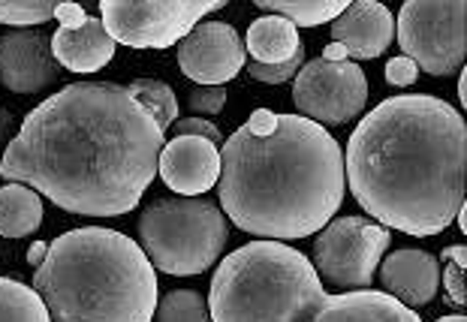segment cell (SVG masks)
<instances>
[{
    "mask_svg": "<svg viewBox=\"0 0 467 322\" xmlns=\"http://www.w3.org/2000/svg\"><path fill=\"white\" fill-rule=\"evenodd\" d=\"M166 133L127 88L73 82L43 99L0 157V178L82 217H118L157 178Z\"/></svg>",
    "mask_w": 467,
    "mask_h": 322,
    "instance_id": "obj_1",
    "label": "cell"
},
{
    "mask_svg": "<svg viewBox=\"0 0 467 322\" xmlns=\"http://www.w3.org/2000/svg\"><path fill=\"white\" fill-rule=\"evenodd\" d=\"M467 120L431 94H399L362 118L344 151V181L374 223L441 235L464 205Z\"/></svg>",
    "mask_w": 467,
    "mask_h": 322,
    "instance_id": "obj_2",
    "label": "cell"
},
{
    "mask_svg": "<svg viewBox=\"0 0 467 322\" xmlns=\"http://www.w3.org/2000/svg\"><path fill=\"white\" fill-rule=\"evenodd\" d=\"M221 211L263 241L311 238L344 205V151L302 115L256 109L221 151Z\"/></svg>",
    "mask_w": 467,
    "mask_h": 322,
    "instance_id": "obj_3",
    "label": "cell"
},
{
    "mask_svg": "<svg viewBox=\"0 0 467 322\" xmlns=\"http://www.w3.org/2000/svg\"><path fill=\"white\" fill-rule=\"evenodd\" d=\"M52 322H151L157 268L130 235L82 226L48 244L34 275Z\"/></svg>",
    "mask_w": 467,
    "mask_h": 322,
    "instance_id": "obj_4",
    "label": "cell"
},
{
    "mask_svg": "<svg viewBox=\"0 0 467 322\" xmlns=\"http://www.w3.org/2000/svg\"><path fill=\"white\" fill-rule=\"evenodd\" d=\"M329 296L302 250L251 241L217 265L208 289L212 322H307Z\"/></svg>",
    "mask_w": 467,
    "mask_h": 322,
    "instance_id": "obj_5",
    "label": "cell"
},
{
    "mask_svg": "<svg viewBox=\"0 0 467 322\" xmlns=\"http://www.w3.org/2000/svg\"><path fill=\"white\" fill-rule=\"evenodd\" d=\"M230 241V220L208 196L154 199L139 217V247L172 277L205 275Z\"/></svg>",
    "mask_w": 467,
    "mask_h": 322,
    "instance_id": "obj_6",
    "label": "cell"
},
{
    "mask_svg": "<svg viewBox=\"0 0 467 322\" xmlns=\"http://www.w3.org/2000/svg\"><path fill=\"white\" fill-rule=\"evenodd\" d=\"M401 55L429 76L446 78L464 69L467 4L464 0H407L395 22Z\"/></svg>",
    "mask_w": 467,
    "mask_h": 322,
    "instance_id": "obj_7",
    "label": "cell"
},
{
    "mask_svg": "<svg viewBox=\"0 0 467 322\" xmlns=\"http://www.w3.org/2000/svg\"><path fill=\"white\" fill-rule=\"evenodd\" d=\"M392 244V233L368 217H337L314 238L311 265L329 286L341 293L371 289L377 265Z\"/></svg>",
    "mask_w": 467,
    "mask_h": 322,
    "instance_id": "obj_8",
    "label": "cell"
},
{
    "mask_svg": "<svg viewBox=\"0 0 467 322\" xmlns=\"http://www.w3.org/2000/svg\"><path fill=\"white\" fill-rule=\"evenodd\" d=\"M223 6V0H100V22L121 46L169 48Z\"/></svg>",
    "mask_w": 467,
    "mask_h": 322,
    "instance_id": "obj_9",
    "label": "cell"
},
{
    "mask_svg": "<svg viewBox=\"0 0 467 322\" xmlns=\"http://www.w3.org/2000/svg\"><path fill=\"white\" fill-rule=\"evenodd\" d=\"M293 103L299 115L320 127H337L362 115L368 103V76L356 60L314 57L293 78Z\"/></svg>",
    "mask_w": 467,
    "mask_h": 322,
    "instance_id": "obj_10",
    "label": "cell"
},
{
    "mask_svg": "<svg viewBox=\"0 0 467 322\" xmlns=\"http://www.w3.org/2000/svg\"><path fill=\"white\" fill-rule=\"evenodd\" d=\"M244 64V39L226 22H200L178 43V67L202 88H226Z\"/></svg>",
    "mask_w": 467,
    "mask_h": 322,
    "instance_id": "obj_11",
    "label": "cell"
},
{
    "mask_svg": "<svg viewBox=\"0 0 467 322\" xmlns=\"http://www.w3.org/2000/svg\"><path fill=\"white\" fill-rule=\"evenodd\" d=\"M61 78L52 46L36 30L0 34V85L13 94H39Z\"/></svg>",
    "mask_w": 467,
    "mask_h": 322,
    "instance_id": "obj_12",
    "label": "cell"
},
{
    "mask_svg": "<svg viewBox=\"0 0 467 322\" xmlns=\"http://www.w3.org/2000/svg\"><path fill=\"white\" fill-rule=\"evenodd\" d=\"M157 175L178 196H202L221 178V151L200 136H175L161 151Z\"/></svg>",
    "mask_w": 467,
    "mask_h": 322,
    "instance_id": "obj_13",
    "label": "cell"
},
{
    "mask_svg": "<svg viewBox=\"0 0 467 322\" xmlns=\"http://www.w3.org/2000/svg\"><path fill=\"white\" fill-rule=\"evenodd\" d=\"M377 268H380L383 293L399 298L410 310L431 305L441 286V259L422 247L392 250Z\"/></svg>",
    "mask_w": 467,
    "mask_h": 322,
    "instance_id": "obj_14",
    "label": "cell"
},
{
    "mask_svg": "<svg viewBox=\"0 0 467 322\" xmlns=\"http://www.w3.org/2000/svg\"><path fill=\"white\" fill-rule=\"evenodd\" d=\"M332 43L344 46L347 57L356 60H374L386 55V48L395 39V18L383 4L377 0H359L350 4L341 16L332 22Z\"/></svg>",
    "mask_w": 467,
    "mask_h": 322,
    "instance_id": "obj_15",
    "label": "cell"
},
{
    "mask_svg": "<svg viewBox=\"0 0 467 322\" xmlns=\"http://www.w3.org/2000/svg\"><path fill=\"white\" fill-rule=\"evenodd\" d=\"M48 46H52V57L57 60V67L88 76L103 69L115 57L118 43L106 34L100 18L88 16L82 27H57Z\"/></svg>",
    "mask_w": 467,
    "mask_h": 322,
    "instance_id": "obj_16",
    "label": "cell"
},
{
    "mask_svg": "<svg viewBox=\"0 0 467 322\" xmlns=\"http://www.w3.org/2000/svg\"><path fill=\"white\" fill-rule=\"evenodd\" d=\"M307 322H422L416 310L404 307L399 298L377 293V289H356V293L326 296Z\"/></svg>",
    "mask_w": 467,
    "mask_h": 322,
    "instance_id": "obj_17",
    "label": "cell"
},
{
    "mask_svg": "<svg viewBox=\"0 0 467 322\" xmlns=\"http://www.w3.org/2000/svg\"><path fill=\"white\" fill-rule=\"evenodd\" d=\"M305 43L286 18L281 16H263L247 27L244 36V52L251 55L247 60H256V64H284L299 52Z\"/></svg>",
    "mask_w": 467,
    "mask_h": 322,
    "instance_id": "obj_18",
    "label": "cell"
},
{
    "mask_svg": "<svg viewBox=\"0 0 467 322\" xmlns=\"http://www.w3.org/2000/svg\"><path fill=\"white\" fill-rule=\"evenodd\" d=\"M43 223V196L25 184L0 187V238L34 235Z\"/></svg>",
    "mask_w": 467,
    "mask_h": 322,
    "instance_id": "obj_19",
    "label": "cell"
},
{
    "mask_svg": "<svg viewBox=\"0 0 467 322\" xmlns=\"http://www.w3.org/2000/svg\"><path fill=\"white\" fill-rule=\"evenodd\" d=\"M347 0H256V9H265L268 16H281L293 27H317L323 22H335Z\"/></svg>",
    "mask_w": 467,
    "mask_h": 322,
    "instance_id": "obj_20",
    "label": "cell"
},
{
    "mask_svg": "<svg viewBox=\"0 0 467 322\" xmlns=\"http://www.w3.org/2000/svg\"><path fill=\"white\" fill-rule=\"evenodd\" d=\"M0 322H52L34 286L16 277H0Z\"/></svg>",
    "mask_w": 467,
    "mask_h": 322,
    "instance_id": "obj_21",
    "label": "cell"
},
{
    "mask_svg": "<svg viewBox=\"0 0 467 322\" xmlns=\"http://www.w3.org/2000/svg\"><path fill=\"white\" fill-rule=\"evenodd\" d=\"M127 90L142 103L148 112L154 115L157 127L169 133V127L178 120V99H175V90L169 88L166 82H157V78H136V82L127 85Z\"/></svg>",
    "mask_w": 467,
    "mask_h": 322,
    "instance_id": "obj_22",
    "label": "cell"
},
{
    "mask_svg": "<svg viewBox=\"0 0 467 322\" xmlns=\"http://www.w3.org/2000/svg\"><path fill=\"white\" fill-rule=\"evenodd\" d=\"M151 322H212V310H208V298L196 289H172L157 298Z\"/></svg>",
    "mask_w": 467,
    "mask_h": 322,
    "instance_id": "obj_23",
    "label": "cell"
},
{
    "mask_svg": "<svg viewBox=\"0 0 467 322\" xmlns=\"http://www.w3.org/2000/svg\"><path fill=\"white\" fill-rule=\"evenodd\" d=\"M57 0H0V25H16L27 30L55 18Z\"/></svg>",
    "mask_w": 467,
    "mask_h": 322,
    "instance_id": "obj_24",
    "label": "cell"
},
{
    "mask_svg": "<svg viewBox=\"0 0 467 322\" xmlns=\"http://www.w3.org/2000/svg\"><path fill=\"white\" fill-rule=\"evenodd\" d=\"M443 268H441V280L446 286V301H450L452 307H464L467 305V286H464V265H467V247L464 244H452L446 247L443 254Z\"/></svg>",
    "mask_w": 467,
    "mask_h": 322,
    "instance_id": "obj_25",
    "label": "cell"
},
{
    "mask_svg": "<svg viewBox=\"0 0 467 322\" xmlns=\"http://www.w3.org/2000/svg\"><path fill=\"white\" fill-rule=\"evenodd\" d=\"M302 67H305V46L290 60H284V64H256V60H247V64H244L247 76H251L254 82H265V85L293 82L296 73H299Z\"/></svg>",
    "mask_w": 467,
    "mask_h": 322,
    "instance_id": "obj_26",
    "label": "cell"
},
{
    "mask_svg": "<svg viewBox=\"0 0 467 322\" xmlns=\"http://www.w3.org/2000/svg\"><path fill=\"white\" fill-rule=\"evenodd\" d=\"M187 103H191V109H193L196 115H205V118L221 115L223 106H226V88H202V85H196L191 90V97H187Z\"/></svg>",
    "mask_w": 467,
    "mask_h": 322,
    "instance_id": "obj_27",
    "label": "cell"
},
{
    "mask_svg": "<svg viewBox=\"0 0 467 322\" xmlns=\"http://www.w3.org/2000/svg\"><path fill=\"white\" fill-rule=\"evenodd\" d=\"M166 136H200V139H208V142H221V130H217L212 120H205V118H178L172 127H169V133Z\"/></svg>",
    "mask_w": 467,
    "mask_h": 322,
    "instance_id": "obj_28",
    "label": "cell"
},
{
    "mask_svg": "<svg viewBox=\"0 0 467 322\" xmlns=\"http://www.w3.org/2000/svg\"><path fill=\"white\" fill-rule=\"evenodd\" d=\"M383 78L389 85H395V88H407V85H413L416 78H420V67H416L410 57L399 55V57H392L389 64H386Z\"/></svg>",
    "mask_w": 467,
    "mask_h": 322,
    "instance_id": "obj_29",
    "label": "cell"
},
{
    "mask_svg": "<svg viewBox=\"0 0 467 322\" xmlns=\"http://www.w3.org/2000/svg\"><path fill=\"white\" fill-rule=\"evenodd\" d=\"M55 18L61 22V27H82L88 22V13L82 4H69V0H64V4H57Z\"/></svg>",
    "mask_w": 467,
    "mask_h": 322,
    "instance_id": "obj_30",
    "label": "cell"
},
{
    "mask_svg": "<svg viewBox=\"0 0 467 322\" xmlns=\"http://www.w3.org/2000/svg\"><path fill=\"white\" fill-rule=\"evenodd\" d=\"M46 254H48V244H46V241H36V244L27 250V263H31L34 268H39V265H43Z\"/></svg>",
    "mask_w": 467,
    "mask_h": 322,
    "instance_id": "obj_31",
    "label": "cell"
},
{
    "mask_svg": "<svg viewBox=\"0 0 467 322\" xmlns=\"http://www.w3.org/2000/svg\"><path fill=\"white\" fill-rule=\"evenodd\" d=\"M323 60H332V64H337V60H347V52H344V46H337V43H329L323 48Z\"/></svg>",
    "mask_w": 467,
    "mask_h": 322,
    "instance_id": "obj_32",
    "label": "cell"
},
{
    "mask_svg": "<svg viewBox=\"0 0 467 322\" xmlns=\"http://www.w3.org/2000/svg\"><path fill=\"white\" fill-rule=\"evenodd\" d=\"M9 130H13V115H9L6 109H0V142L9 136Z\"/></svg>",
    "mask_w": 467,
    "mask_h": 322,
    "instance_id": "obj_33",
    "label": "cell"
},
{
    "mask_svg": "<svg viewBox=\"0 0 467 322\" xmlns=\"http://www.w3.org/2000/svg\"><path fill=\"white\" fill-rule=\"evenodd\" d=\"M459 97H462V106L467 103V69L459 73Z\"/></svg>",
    "mask_w": 467,
    "mask_h": 322,
    "instance_id": "obj_34",
    "label": "cell"
},
{
    "mask_svg": "<svg viewBox=\"0 0 467 322\" xmlns=\"http://www.w3.org/2000/svg\"><path fill=\"white\" fill-rule=\"evenodd\" d=\"M455 217H459V229H462V233H467V208L462 205V208H459V214H455Z\"/></svg>",
    "mask_w": 467,
    "mask_h": 322,
    "instance_id": "obj_35",
    "label": "cell"
},
{
    "mask_svg": "<svg viewBox=\"0 0 467 322\" xmlns=\"http://www.w3.org/2000/svg\"><path fill=\"white\" fill-rule=\"evenodd\" d=\"M434 322H467V319H464V314H459V317H441V319H434Z\"/></svg>",
    "mask_w": 467,
    "mask_h": 322,
    "instance_id": "obj_36",
    "label": "cell"
}]
</instances>
